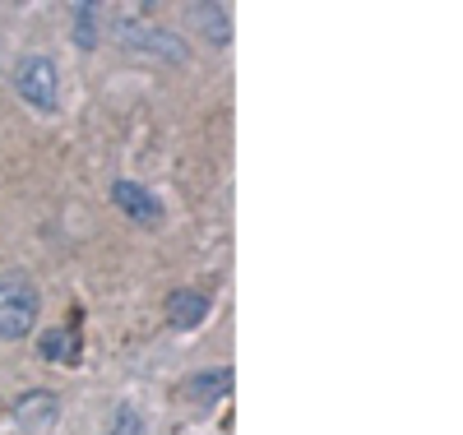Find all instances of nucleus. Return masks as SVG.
Wrapping results in <instances>:
<instances>
[{
    "label": "nucleus",
    "instance_id": "nucleus-1",
    "mask_svg": "<svg viewBox=\"0 0 463 435\" xmlns=\"http://www.w3.org/2000/svg\"><path fill=\"white\" fill-rule=\"evenodd\" d=\"M33 325H37V288L24 273L0 279V338L19 343V338L33 334Z\"/></svg>",
    "mask_w": 463,
    "mask_h": 435
},
{
    "label": "nucleus",
    "instance_id": "nucleus-2",
    "mask_svg": "<svg viewBox=\"0 0 463 435\" xmlns=\"http://www.w3.org/2000/svg\"><path fill=\"white\" fill-rule=\"evenodd\" d=\"M14 89L28 107L37 111H56V93H61V79H56V61L43 52H28L14 65Z\"/></svg>",
    "mask_w": 463,
    "mask_h": 435
},
{
    "label": "nucleus",
    "instance_id": "nucleus-3",
    "mask_svg": "<svg viewBox=\"0 0 463 435\" xmlns=\"http://www.w3.org/2000/svg\"><path fill=\"white\" fill-rule=\"evenodd\" d=\"M121 47L135 52V56H158V61H167V65H185V61H190V47L181 43L176 33L148 28V24H121Z\"/></svg>",
    "mask_w": 463,
    "mask_h": 435
},
{
    "label": "nucleus",
    "instance_id": "nucleus-4",
    "mask_svg": "<svg viewBox=\"0 0 463 435\" xmlns=\"http://www.w3.org/2000/svg\"><path fill=\"white\" fill-rule=\"evenodd\" d=\"M111 204L121 209L130 222H139V227H158V222H163L158 194L144 190V185H135V181H116V185H111Z\"/></svg>",
    "mask_w": 463,
    "mask_h": 435
},
{
    "label": "nucleus",
    "instance_id": "nucleus-5",
    "mask_svg": "<svg viewBox=\"0 0 463 435\" xmlns=\"http://www.w3.org/2000/svg\"><path fill=\"white\" fill-rule=\"evenodd\" d=\"M56 417H61V403L52 399V393H43V389H28L24 399L14 403V421L24 430H52Z\"/></svg>",
    "mask_w": 463,
    "mask_h": 435
},
{
    "label": "nucleus",
    "instance_id": "nucleus-6",
    "mask_svg": "<svg viewBox=\"0 0 463 435\" xmlns=\"http://www.w3.org/2000/svg\"><path fill=\"white\" fill-rule=\"evenodd\" d=\"M204 315H209V297L195 292V288H181V292L167 297V325L172 329H200Z\"/></svg>",
    "mask_w": 463,
    "mask_h": 435
},
{
    "label": "nucleus",
    "instance_id": "nucleus-7",
    "mask_svg": "<svg viewBox=\"0 0 463 435\" xmlns=\"http://www.w3.org/2000/svg\"><path fill=\"white\" fill-rule=\"evenodd\" d=\"M227 389H232V366H218V371L190 375V380H185V399H195V403H218V399H227Z\"/></svg>",
    "mask_w": 463,
    "mask_h": 435
},
{
    "label": "nucleus",
    "instance_id": "nucleus-8",
    "mask_svg": "<svg viewBox=\"0 0 463 435\" xmlns=\"http://www.w3.org/2000/svg\"><path fill=\"white\" fill-rule=\"evenodd\" d=\"M37 352L56 366H74L80 362V334L74 329H47L43 338H37Z\"/></svg>",
    "mask_w": 463,
    "mask_h": 435
},
{
    "label": "nucleus",
    "instance_id": "nucleus-9",
    "mask_svg": "<svg viewBox=\"0 0 463 435\" xmlns=\"http://www.w3.org/2000/svg\"><path fill=\"white\" fill-rule=\"evenodd\" d=\"M195 14H204V33H209L213 47L232 43V10L227 5H195Z\"/></svg>",
    "mask_w": 463,
    "mask_h": 435
},
{
    "label": "nucleus",
    "instance_id": "nucleus-10",
    "mask_svg": "<svg viewBox=\"0 0 463 435\" xmlns=\"http://www.w3.org/2000/svg\"><path fill=\"white\" fill-rule=\"evenodd\" d=\"M98 5H74V43H80V52H93L98 47V37H93V19Z\"/></svg>",
    "mask_w": 463,
    "mask_h": 435
},
{
    "label": "nucleus",
    "instance_id": "nucleus-11",
    "mask_svg": "<svg viewBox=\"0 0 463 435\" xmlns=\"http://www.w3.org/2000/svg\"><path fill=\"white\" fill-rule=\"evenodd\" d=\"M107 435H144V421L135 408H116L111 421H107Z\"/></svg>",
    "mask_w": 463,
    "mask_h": 435
}]
</instances>
